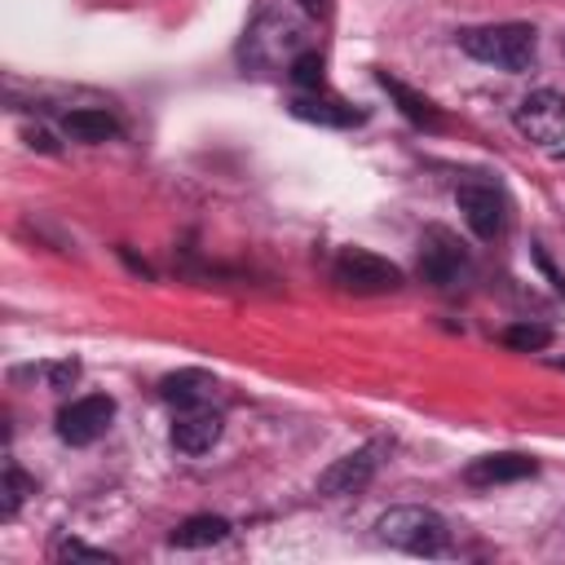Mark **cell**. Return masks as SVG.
<instances>
[{
    "label": "cell",
    "instance_id": "obj_1",
    "mask_svg": "<svg viewBox=\"0 0 565 565\" xmlns=\"http://www.w3.org/2000/svg\"><path fill=\"white\" fill-rule=\"evenodd\" d=\"M459 49L494 71H508V75H521L534 66V53H539V35L530 22H486V26H463L459 35Z\"/></svg>",
    "mask_w": 565,
    "mask_h": 565
},
{
    "label": "cell",
    "instance_id": "obj_2",
    "mask_svg": "<svg viewBox=\"0 0 565 565\" xmlns=\"http://www.w3.org/2000/svg\"><path fill=\"white\" fill-rule=\"evenodd\" d=\"M375 534H380V543L402 547V552H419V556H437V552H446V543H450L446 521H441L433 508H419V503L388 508V512L375 521Z\"/></svg>",
    "mask_w": 565,
    "mask_h": 565
},
{
    "label": "cell",
    "instance_id": "obj_3",
    "mask_svg": "<svg viewBox=\"0 0 565 565\" xmlns=\"http://www.w3.org/2000/svg\"><path fill=\"white\" fill-rule=\"evenodd\" d=\"M335 282L353 296H384V291L402 287V269L366 247H344L335 256Z\"/></svg>",
    "mask_w": 565,
    "mask_h": 565
},
{
    "label": "cell",
    "instance_id": "obj_4",
    "mask_svg": "<svg viewBox=\"0 0 565 565\" xmlns=\"http://www.w3.org/2000/svg\"><path fill=\"white\" fill-rule=\"evenodd\" d=\"M415 269L433 287H455V278L468 269V252L446 225H428L419 238V265Z\"/></svg>",
    "mask_w": 565,
    "mask_h": 565
},
{
    "label": "cell",
    "instance_id": "obj_5",
    "mask_svg": "<svg viewBox=\"0 0 565 565\" xmlns=\"http://www.w3.org/2000/svg\"><path fill=\"white\" fill-rule=\"evenodd\" d=\"M115 419V402L106 393H88V397H75L57 411V437L66 446H93Z\"/></svg>",
    "mask_w": 565,
    "mask_h": 565
},
{
    "label": "cell",
    "instance_id": "obj_6",
    "mask_svg": "<svg viewBox=\"0 0 565 565\" xmlns=\"http://www.w3.org/2000/svg\"><path fill=\"white\" fill-rule=\"evenodd\" d=\"M512 119L530 141H543V146L565 141V97L552 88H534L530 97H521Z\"/></svg>",
    "mask_w": 565,
    "mask_h": 565
},
{
    "label": "cell",
    "instance_id": "obj_7",
    "mask_svg": "<svg viewBox=\"0 0 565 565\" xmlns=\"http://www.w3.org/2000/svg\"><path fill=\"white\" fill-rule=\"evenodd\" d=\"M455 207L463 212V221L477 238H494L503 230V194L490 181H477V177L459 181L455 185Z\"/></svg>",
    "mask_w": 565,
    "mask_h": 565
},
{
    "label": "cell",
    "instance_id": "obj_8",
    "mask_svg": "<svg viewBox=\"0 0 565 565\" xmlns=\"http://www.w3.org/2000/svg\"><path fill=\"white\" fill-rule=\"evenodd\" d=\"M375 455H380L375 446H362V450H349V455L331 459V463L318 472V494L340 499V494H358V490H366V481L375 477V463H380Z\"/></svg>",
    "mask_w": 565,
    "mask_h": 565
},
{
    "label": "cell",
    "instance_id": "obj_9",
    "mask_svg": "<svg viewBox=\"0 0 565 565\" xmlns=\"http://www.w3.org/2000/svg\"><path fill=\"white\" fill-rule=\"evenodd\" d=\"M221 428H225V419L207 402L203 406H185L177 415V424H172V446L181 455H203V450H212L221 441Z\"/></svg>",
    "mask_w": 565,
    "mask_h": 565
},
{
    "label": "cell",
    "instance_id": "obj_10",
    "mask_svg": "<svg viewBox=\"0 0 565 565\" xmlns=\"http://www.w3.org/2000/svg\"><path fill=\"white\" fill-rule=\"evenodd\" d=\"M534 472H539V463H534L530 455H521V450H494V455H481V459H472V463L463 468V481H468V486H481V490H490V486L525 481V477H534Z\"/></svg>",
    "mask_w": 565,
    "mask_h": 565
},
{
    "label": "cell",
    "instance_id": "obj_11",
    "mask_svg": "<svg viewBox=\"0 0 565 565\" xmlns=\"http://www.w3.org/2000/svg\"><path fill=\"white\" fill-rule=\"evenodd\" d=\"M212 388H216V380H212L207 371H199V366H185V371H172V375L159 380V397H163L168 406H177V411L203 406V402L212 397Z\"/></svg>",
    "mask_w": 565,
    "mask_h": 565
},
{
    "label": "cell",
    "instance_id": "obj_12",
    "mask_svg": "<svg viewBox=\"0 0 565 565\" xmlns=\"http://www.w3.org/2000/svg\"><path fill=\"white\" fill-rule=\"evenodd\" d=\"M287 110L296 119H309V124H327V128H349V124H362V110L335 102V97H322V93H300L287 102Z\"/></svg>",
    "mask_w": 565,
    "mask_h": 565
},
{
    "label": "cell",
    "instance_id": "obj_13",
    "mask_svg": "<svg viewBox=\"0 0 565 565\" xmlns=\"http://www.w3.org/2000/svg\"><path fill=\"white\" fill-rule=\"evenodd\" d=\"M225 539H230V521H225V516H212V512L185 516V521L168 534L172 547H216V543H225Z\"/></svg>",
    "mask_w": 565,
    "mask_h": 565
},
{
    "label": "cell",
    "instance_id": "obj_14",
    "mask_svg": "<svg viewBox=\"0 0 565 565\" xmlns=\"http://www.w3.org/2000/svg\"><path fill=\"white\" fill-rule=\"evenodd\" d=\"M375 79H380V88L402 106V115H406L411 124H419V128H441V115H437V106H433L428 97H419L415 88H406V84H402V79H393L388 71H380Z\"/></svg>",
    "mask_w": 565,
    "mask_h": 565
},
{
    "label": "cell",
    "instance_id": "obj_15",
    "mask_svg": "<svg viewBox=\"0 0 565 565\" xmlns=\"http://www.w3.org/2000/svg\"><path fill=\"white\" fill-rule=\"evenodd\" d=\"M62 128L75 137V141H88V146H97V141H110L115 132H119V124L106 115V110H93V106H79V110H66V119H62Z\"/></svg>",
    "mask_w": 565,
    "mask_h": 565
},
{
    "label": "cell",
    "instance_id": "obj_16",
    "mask_svg": "<svg viewBox=\"0 0 565 565\" xmlns=\"http://www.w3.org/2000/svg\"><path fill=\"white\" fill-rule=\"evenodd\" d=\"M508 349H521V353H539V349H547L552 344V331L543 327V322H512L503 335H499Z\"/></svg>",
    "mask_w": 565,
    "mask_h": 565
},
{
    "label": "cell",
    "instance_id": "obj_17",
    "mask_svg": "<svg viewBox=\"0 0 565 565\" xmlns=\"http://www.w3.org/2000/svg\"><path fill=\"white\" fill-rule=\"evenodd\" d=\"M31 490H35V481H31V477H22V468H18V463H4V508H0V512H4V521L22 508V499H26Z\"/></svg>",
    "mask_w": 565,
    "mask_h": 565
},
{
    "label": "cell",
    "instance_id": "obj_18",
    "mask_svg": "<svg viewBox=\"0 0 565 565\" xmlns=\"http://www.w3.org/2000/svg\"><path fill=\"white\" fill-rule=\"evenodd\" d=\"M291 79H296L300 88H309V93H318V88H322V57H318L313 49H305V53H296V57H291Z\"/></svg>",
    "mask_w": 565,
    "mask_h": 565
},
{
    "label": "cell",
    "instance_id": "obj_19",
    "mask_svg": "<svg viewBox=\"0 0 565 565\" xmlns=\"http://www.w3.org/2000/svg\"><path fill=\"white\" fill-rule=\"evenodd\" d=\"M53 556H57V561H93V565H115V556H110V552L84 547L79 539H62V543L53 547Z\"/></svg>",
    "mask_w": 565,
    "mask_h": 565
},
{
    "label": "cell",
    "instance_id": "obj_20",
    "mask_svg": "<svg viewBox=\"0 0 565 565\" xmlns=\"http://www.w3.org/2000/svg\"><path fill=\"white\" fill-rule=\"evenodd\" d=\"M40 375L49 380V388H71V384L79 380V362H75V358H66V362H49V366H40Z\"/></svg>",
    "mask_w": 565,
    "mask_h": 565
},
{
    "label": "cell",
    "instance_id": "obj_21",
    "mask_svg": "<svg viewBox=\"0 0 565 565\" xmlns=\"http://www.w3.org/2000/svg\"><path fill=\"white\" fill-rule=\"evenodd\" d=\"M26 137H31V146H40V150H57V146H53V137H49L44 128H31Z\"/></svg>",
    "mask_w": 565,
    "mask_h": 565
},
{
    "label": "cell",
    "instance_id": "obj_22",
    "mask_svg": "<svg viewBox=\"0 0 565 565\" xmlns=\"http://www.w3.org/2000/svg\"><path fill=\"white\" fill-rule=\"evenodd\" d=\"M309 13H327V0H300Z\"/></svg>",
    "mask_w": 565,
    "mask_h": 565
}]
</instances>
